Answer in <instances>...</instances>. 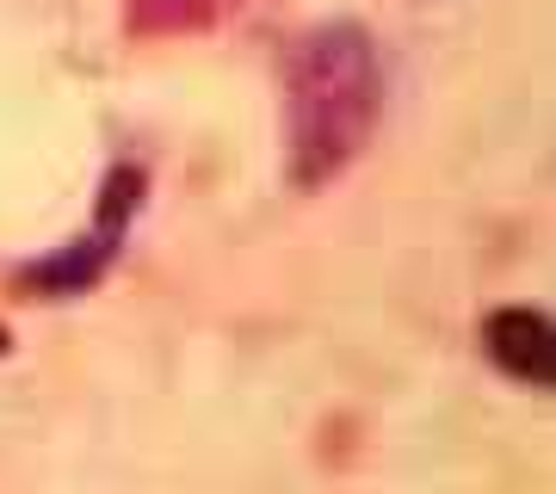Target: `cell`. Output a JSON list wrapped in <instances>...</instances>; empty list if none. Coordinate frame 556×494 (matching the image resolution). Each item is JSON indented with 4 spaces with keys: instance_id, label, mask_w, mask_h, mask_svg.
Wrapping results in <instances>:
<instances>
[{
    "instance_id": "obj_2",
    "label": "cell",
    "mask_w": 556,
    "mask_h": 494,
    "mask_svg": "<svg viewBox=\"0 0 556 494\" xmlns=\"http://www.w3.org/2000/svg\"><path fill=\"white\" fill-rule=\"evenodd\" d=\"M482 346L519 383H538V390L556 383V334L538 309H495V316L482 321Z\"/></svg>"
},
{
    "instance_id": "obj_1",
    "label": "cell",
    "mask_w": 556,
    "mask_h": 494,
    "mask_svg": "<svg viewBox=\"0 0 556 494\" xmlns=\"http://www.w3.org/2000/svg\"><path fill=\"white\" fill-rule=\"evenodd\" d=\"M378 124V56L365 31L328 25L291 62V174L298 186L334 179Z\"/></svg>"
}]
</instances>
